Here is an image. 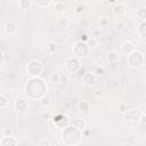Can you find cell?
<instances>
[{"mask_svg": "<svg viewBox=\"0 0 146 146\" xmlns=\"http://www.w3.org/2000/svg\"><path fill=\"white\" fill-rule=\"evenodd\" d=\"M59 79H60L59 73H54L50 75V82H52V83H59Z\"/></svg>", "mask_w": 146, "mask_h": 146, "instance_id": "484cf974", "label": "cell"}, {"mask_svg": "<svg viewBox=\"0 0 146 146\" xmlns=\"http://www.w3.org/2000/svg\"><path fill=\"white\" fill-rule=\"evenodd\" d=\"M99 33H100V32H99V31H97V30H95V31H94V36H95V38H96V36H97V35H98V34H99Z\"/></svg>", "mask_w": 146, "mask_h": 146, "instance_id": "f35d334b", "label": "cell"}, {"mask_svg": "<svg viewBox=\"0 0 146 146\" xmlns=\"http://www.w3.org/2000/svg\"><path fill=\"white\" fill-rule=\"evenodd\" d=\"M0 145H2V146H15V145H17V140L13 136L3 137V139L0 141Z\"/></svg>", "mask_w": 146, "mask_h": 146, "instance_id": "8fae6325", "label": "cell"}, {"mask_svg": "<svg viewBox=\"0 0 146 146\" xmlns=\"http://www.w3.org/2000/svg\"><path fill=\"white\" fill-rule=\"evenodd\" d=\"M137 33L139 34V36L141 39L146 38V23L145 22H140L139 26L137 27Z\"/></svg>", "mask_w": 146, "mask_h": 146, "instance_id": "5bb4252c", "label": "cell"}, {"mask_svg": "<svg viewBox=\"0 0 146 146\" xmlns=\"http://www.w3.org/2000/svg\"><path fill=\"white\" fill-rule=\"evenodd\" d=\"M106 59H107L110 63H115V62H117V59H119V54H117L115 50H110V51L106 54Z\"/></svg>", "mask_w": 146, "mask_h": 146, "instance_id": "4fadbf2b", "label": "cell"}, {"mask_svg": "<svg viewBox=\"0 0 146 146\" xmlns=\"http://www.w3.org/2000/svg\"><path fill=\"white\" fill-rule=\"evenodd\" d=\"M25 91L29 95V97H31L33 99H40L44 96V94L47 91V86L43 82V80L39 79L38 76H34L27 81Z\"/></svg>", "mask_w": 146, "mask_h": 146, "instance_id": "6da1fadb", "label": "cell"}, {"mask_svg": "<svg viewBox=\"0 0 146 146\" xmlns=\"http://www.w3.org/2000/svg\"><path fill=\"white\" fill-rule=\"evenodd\" d=\"M3 59H5V57H3V52L0 50V66L3 64Z\"/></svg>", "mask_w": 146, "mask_h": 146, "instance_id": "8d00e7d4", "label": "cell"}, {"mask_svg": "<svg viewBox=\"0 0 146 146\" xmlns=\"http://www.w3.org/2000/svg\"><path fill=\"white\" fill-rule=\"evenodd\" d=\"M94 95H95V97H102V95H103V91H100V90H95Z\"/></svg>", "mask_w": 146, "mask_h": 146, "instance_id": "d590c367", "label": "cell"}, {"mask_svg": "<svg viewBox=\"0 0 146 146\" xmlns=\"http://www.w3.org/2000/svg\"><path fill=\"white\" fill-rule=\"evenodd\" d=\"M104 72H105L104 67H100V66L96 67V68H95V71H94V73H95L96 75H103V74H104Z\"/></svg>", "mask_w": 146, "mask_h": 146, "instance_id": "4dcf8cb0", "label": "cell"}, {"mask_svg": "<svg viewBox=\"0 0 146 146\" xmlns=\"http://www.w3.org/2000/svg\"><path fill=\"white\" fill-rule=\"evenodd\" d=\"M15 107L18 112H24L27 108V102L25 99H17L15 103Z\"/></svg>", "mask_w": 146, "mask_h": 146, "instance_id": "7c38bea8", "label": "cell"}, {"mask_svg": "<svg viewBox=\"0 0 146 146\" xmlns=\"http://www.w3.org/2000/svg\"><path fill=\"white\" fill-rule=\"evenodd\" d=\"M100 26H103V27L107 26V18H105V17L100 18Z\"/></svg>", "mask_w": 146, "mask_h": 146, "instance_id": "1f68e13d", "label": "cell"}, {"mask_svg": "<svg viewBox=\"0 0 146 146\" xmlns=\"http://www.w3.org/2000/svg\"><path fill=\"white\" fill-rule=\"evenodd\" d=\"M66 82H67V76H66V75H62V74H60L59 83H66Z\"/></svg>", "mask_w": 146, "mask_h": 146, "instance_id": "d6a6232c", "label": "cell"}, {"mask_svg": "<svg viewBox=\"0 0 146 146\" xmlns=\"http://www.w3.org/2000/svg\"><path fill=\"white\" fill-rule=\"evenodd\" d=\"M49 98H47V97H42L41 98V100H40V105H41V107H48L49 106Z\"/></svg>", "mask_w": 146, "mask_h": 146, "instance_id": "83f0119b", "label": "cell"}, {"mask_svg": "<svg viewBox=\"0 0 146 146\" xmlns=\"http://www.w3.org/2000/svg\"><path fill=\"white\" fill-rule=\"evenodd\" d=\"M96 79L97 78H96V74L95 73L87 72V73H83L82 74V82L87 87H92L96 83Z\"/></svg>", "mask_w": 146, "mask_h": 146, "instance_id": "52a82bcc", "label": "cell"}, {"mask_svg": "<svg viewBox=\"0 0 146 146\" xmlns=\"http://www.w3.org/2000/svg\"><path fill=\"white\" fill-rule=\"evenodd\" d=\"M114 13H115L117 16H123V15L125 14V7H124V5H122V3L116 5V6L114 7Z\"/></svg>", "mask_w": 146, "mask_h": 146, "instance_id": "e0dca14e", "label": "cell"}, {"mask_svg": "<svg viewBox=\"0 0 146 146\" xmlns=\"http://www.w3.org/2000/svg\"><path fill=\"white\" fill-rule=\"evenodd\" d=\"M5 30H6V32L8 34H15L17 32V25L14 22L9 21V22H7L5 24Z\"/></svg>", "mask_w": 146, "mask_h": 146, "instance_id": "30bf717a", "label": "cell"}, {"mask_svg": "<svg viewBox=\"0 0 146 146\" xmlns=\"http://www.w3.org/2000/svg\"><path fill=\"white\" fill-rule=\"evenodd\" d=\"M73 52H74V55H75L76 58H86V57L89 55L90 49L88 48L86 41L80 40V41H78V42L74 44V47H73Z\"/></svg>", "mask_w": 146, "mask_h": 146, "instance_id": "3957f363", "label": "cell"}, {"mask_svg": "<svg viewBox=\"0 0 146 146\" xmlns=\"http://www.w3.org/2000/svg\"><path fill=\"white\" fill-rule=\"evenodd\" d=\"M121 50H122L123 54L129 55L131 51L135 50V46H133L132 42H130V41H125V42H123V44L121 46Z\"/></svg>", "mask_w": 146, "mask_h": 146, "instance_id": "9c48e42d", "label": "cell"}, {"mask_svg": "<svg viewBox=\"0 0 146 146\" xmlns=\"http://www.w3.org/2000/svg\"><path fill=\"white\" fill-rule=\"evenodd\" d=\"M108 1H111V2H114V1H115V0H108Z\"/></svg>", "mask_w": 146, "mask_h": 146, "instance_id": "ab89813d", "label": "cell"}, {"mask_svg": "<svg viewBox=\"0 0 146 146\" xmlns=\"http://www.w3.org/2000/svg\"><path fill=\"white\" fill-rule=\"evenodd\" d=\"M2 136L3 137H10V136H13V130L10 128H5L2 130Z\"/></svg>", "mask_w": 146, "mask_h": 146, "instance_id": "f1b7e54d", "label": "cell"}, {"mask_svg": "<svg viewBox=\"0 0 146 146\" xmlns=\"http://www.w3.org/2000/svg\"><path fill=\"white\" fill-rule=\"evenodd\" d=\"M70 23H71V21H70L68 17H60L57 21V25L59 27H67L70 25Z\"/></svg>", "mask_w": 146, "mask_h": 146, "instance_id": "d6986e66", "label": "cell"}, {"mask_svg": "<svg viewBox=\"0 0 146 146\" xmlns=\"http://www.w3.org/2000/svg\"><path fill=\"white\" fill-rule=\"evenodd\" d=\"M65 67H66V70H67L68 72H72V73L78 72V71L80 70V67H81V64H80L79 58L73 57V58L67 59V60H66V64H65Z\"/></svg>", "mask_w": 146, "mask_h": 146, "instance_id": "8992f818", "label": "cell"}, {"mask_svg": "<svg viewBox=\"0 0 146 146\" xmlns=\"http://www.w3.org/2000/svg\"><path fill=\"white\" fill-rule=\"evenodd\" d=\"M137 17H138V19L140 21V22H145V19H146V8L143 6V7H140L138 10H137Z\"/></svg>", "mask_w": 146, "mask_h": 146, "instance_id": "ac0fdd59", "label": "cell"}, {"mask_svg": "<svg viewBox=\"0 0 146 146\" xmlns=\"http://www.w3.org/2000/svg\"><path fill=\"white\" fill-rule=\"evenodd\" d=\"M124 27H125V24H124L123 21H119V22H116L115 25H114V29H115L116 31H123Z\"/></svg>", "mask_w": 146, "mask_h": 146, "instance_id": "d4e9b609", "label": "cell"}, {"mask_svg": "<svg viewBox=\"0 0 146 146\" xmlns=\"http://www.w3.org/2000/svg\"><path fill=\"white\" fill-rule=\"evenodd\" d=\"M86 43H87V46H88V48H89L90 50H94V49L98 46V41H97V39H96L95 36L88 38L87 41H86Z\"/></svg>", "mask_w": 146, "mask_h": 146, "instance_id": "2e32d148", "label": "cell"}, {"mask_svg": "<svg viewBox=\"0 0 146 146\" xmlns=\"http://www.w3.org/2000/svg\"><path fill=\"white\" fill-rule=\"evenodd\" d=\"M52 121H54V123L57 125V127H59V128H65L66 125H68V119H67V116H65V115H63V114H57V115H55L54 117H52Z\"/></svg>", "mask_w": 146, "mask_h": 146, "instance_id": "ba28073f", "label": "cell"}, {"mask_svg": "<svg viewBox=\"0 0 146 146\" xmlns=\"http://www.w3.org/2000/svg\"><path fill=\"white\" fill-rule=\"evenodd\" d=\"M144 62H145V57H144V54L140 51L133 50L128 55V64L132 68L141 67L144 65Z\"/></svg>", "mask_w": 146, "mask_h": 146, "instance_id": "7a4b0ae2", "label": "cell"}, {"mask_svg": "<svg viewBox=\"0 0 146 146\" xmlns=\"http://www.w3.org/2000/svg\"><path fill=\"white\" fill-rule=\"evenodd\" d=\"M38 145H39V146H50V145H51V143H50L48 139L43 138V139H41V140L38 143Z\"/></svg>", "mask_w": 146, "mask_h": 146, "instance_id": "f546056e", "label": "cell"}, {"mask_svg": "<svg viewBox=\"0 0 146 146\" xmlns=\"http://www.w3.org/2000/svg\"><path fill=\"white\" fill-rule=\"evenodd\" d=\"M13 1H17V2H18V1H19V0H13Z\"/></svg>", "mask_w": 146, "mask_h": 146, "instance_id": "60d3db41", "label": "cell"}, {"mask_svg": "<svg viewBox=\"0 0 146 146\" xmlns=\"http://www.w3.org/2000/svg\"><path fill=\"white\" fill-rule=\"evenodd\" d=\"M82 9H83V7H82V6H79V7L76 8V11H78V13H81V11H82Z\"/></svg>", "mask_w": 146, "mask_h": 146, "instance_id": "74e56055", "label": "cell"}, {"mask_svg": "<svg viewBox=\"0 0 146 146\" xmlns=\"http://www.w3.org/2000/svg\"><path fill=\"white\" fill-rule=\"evenodd\" d=\"M78 108H79L80 111H83V112H87V111L89 110V104H88L87 102H84V100H82V102H80V103H78Z\"/></svg>", "mask_w": 146, "mask_h": 146, "instance_id": "7402d4cb", "label": "cell"}, {"mask_svg": "<svg viewBox=\"0 0 146 146\" xmlns=\"http://www.w3.org/2000/svg\"><path fill=\"white\" fill-rule=\"evenodd\" d=\"M18 6L22 9H29L31 7V0H19L18 1Z\"/></svg>", "mask_w": 146, "mask_h": 146, "instance_id": "44dd1931", "label": "cell"}, {"mask_svg": "<svg viewBox=\"0 0 146 146\" xmlns=\"http://www.w3.org/2000/svg\"><path fill=\"white\" fill-rule=\"evenodd\" d=\"M51 0H34V3L36 7L39 8H44V7H48L50 5Z\"/></svg>", "mask_w": 146, "mask_h": 146, "instance_id": "ffe728a7", "label": "cell"}, {"mask_svg": "<svg viewBox=\"0 0 146 146\" xmlns=\"http://www.w3.org/2000/svg\"><path fill=\"white\" fill-rule=\"evenodd\" d=\"M71 124H72V125H74L75 128L80 129L81 131H83V130L86 129V121H84L83 119H76V120H74Z\"/></svg>", "mask_w": 146, "mask_h": 146, "instance_id": "9a60e30c", "label": "cell"}, {"mask_svg": "<svg viewBox=\"0 0 146 146\" xmlns=\"http://www.w3.org/2000/svg\"><path fill=\"white\" fill-rule=\"evenodd\" d=\"M55 49H56V47H55V43H52V42H49V43L46 46V51L49 52V54L55 52Z\"/></svg>", "mask_w": 146, "mask_h": 146, "instance_id": "4316f807", "label": "cell"}, {"mask_svg": "<svg viewBox=\"0 0 146 146\" xmlns=\"http://www.w3.org/2000/svg\"><path fill=\"white\" fill-rule=\"evenodd\" d=\"M43 71L42 63L40 60L33 59L27 64V73L32 76H39Z\"/></svg>", "mask_w": 146, "mask_h": 146, "instance_id": "277c9868", "label": "cell"}, {"mask_svg": "<svg viewBox=\"0 0 146 146\" xmlns=\"http://www.w3.org/2000/svg\"><path fill=\"white\" fill-rule=\"evenodd\" d=\"M8 106V98L3 95H0V108H6Z\"/></svg>", "mask_w": 146, "mask_h": 146, "instance_id": "603a6c76", "label": "cell"}, {"mask_svg": "<svg viewBox=\"0 0 146 146\" xmlns=\"http://www.w3.org/2000/svg\"><path fill=\"white\" fill-rule=\"evenodd\" d=\"M54 8H55V11H56V13L62 14V13L64 11V8H65V7H64V3H63V2H56Z\"/></svg>", "mask_w": 146, "mask_h": 146, "instance_id": "cb8c5ba5", "label": "cell"}, {"mask_svg": "<svg viewBox=\"0 0 146 146\" xmlns=\"http://www.w3.org/2000/svg\"><path fill=\"white\" fill-rule=\"evenodd\" d=\"M119 111H120L121 113H125L128 110H127V107H125V105H124V104H121V105H120V107H119Z\"/></svg>", "mask_w": 146, "mask_h": 146, "instance_id": "836d02e7", "label": "cell"}, {"mask_svg": "<svg viewBox=\"0 0 146 146\" xmlns=\"http://www.w3.org/2000/svg\"><path fill=\"white\" fill-rule=\"evenodd\" d=\"M139 122H140L141 124H145V123H146V115H145L144 113L141 114V116H140V120H139Z\"/></svg>", "mask_w": 146, "mask_h": 146, "instance_id": "e575fe53", "label": "cell"}, {"mask_svg": "<svg viewBox=\"0 0 146 146\" xmlns=\"http://www.w3.org/2000/svg\"><path fill=\"white\" fill-rule=\"evenodd\" d=\"M141 114H143V112L139 111L138 108H132V110H129V111L125 112V119L129 122L137 123V122H139Z\"/></svg>", "mask_w": 146, "mask_h": 146, "instance_id": "5b68a950", "label": "cell"}]
</instances>
